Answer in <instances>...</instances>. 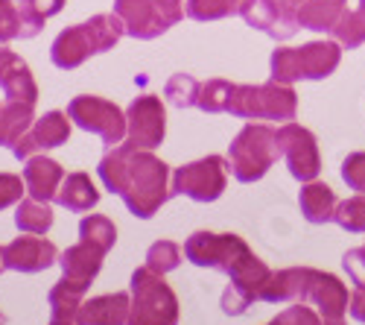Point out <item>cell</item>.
Returning <instances> with one entry per match:
<instances>
[{
	"label": "cell",
	"mask_w": 365,
	"mask_h": 325,
	"mask_svg": "<svg viewBox=\"0 0 365 325\" xmlns=\"http://www.w3.org/2000/svg\"><path fill=\"white\" fill-rule=\"evenodd\" d=\"M97 173L103 185L123 199L126 209L140 220L155 217L173 196L170 167L158 156H152V150H126L120 144L100 159Z\"/></svg>",
	"instance_id": "6da1fadb"
},
{
	"label": "cell",
	"mask_w": 365,
	"mask_h": 325,
	"mask_svg": "<svg viewBox=\"0 0 365 325\" xmlns=\"http://www.w3.org/2000/svg\"><path fill=\"white\" fill-rule=\"evenodd\" d=\"M123 36H126V24L120 21V15H114V12L111 15H94L85 24L62 29L50 47V59H53L56 68L76 71L79 65H85V59L114 50Z\"/></svg>",
	"instance_id": "7a4b0ae2"
},
{
	"label": "cell",
	"mask_w": 365,
	"mask_h": 325,
	"mask_svg": "<svg viewBox=\"0 0 365 325\" xmlns=\"http://www.w3.org/2000/svg\"><path fill=\"white\" fill-rule=\"evenodd\" d=\"M281 159L278 132L263 124H246L228 146V167L242 185L260 182L269 167Z\"/></svg>",
	"instance_id": "3957f363"
},
{
	"label": "cell",
	"mask_w": 365,
	"mask_h": 325,
	"mask_svg": "<svg viewBox=\"0 0 365 325\" xmlns=\"http://www.w3.org/2000/svg\"><path fill=\"white\" fill-rule=\"evenodd\" d=\"M342 62L339 41H310L304 47H278L272 53V79L292 85L298 79H324Z\"/></svg>",
	"instance_id": "277c9868"
},
{
	"label": "cell",
	"mask_w": 365,
	"mask_h": 325,
	"mask_svg": "<svg viewBox=\"0 0 365 325\" xmlns=\"http://www.w3.org/2000/svg\"><path fill=\"white\" fill-rule=\"evenodd\" d=\"M228 111L240 121H281L289 124L298 114V94L289 85L263 82V85H234Z\"/></svg>",
	"instance_id": "5b68a950"
},
{
	"label": "cell",
	"mask_w": 365,
	"mask_h": 325,
	"mask_svg": "<svg viewBox=\"0 0 365 325\" xmlns=\"http://www.w3.org/2000/svg\"><path fill=\"white\" fill-rule=\"evenodd\" d=\"M185 258L196 267L220 270L228 279L242 273L249 264L257 261V255L249 249V244L240 234H214V231H193L185 244Z\"/></svg>",
	"instance_id": "8992f818"
},
{
	"label": "cell",
	"mask_w": 365,
	"mask_h": 325,
	"mask_svg": "<svg viewBox=\"0 0 365 325\" xmlns=\"http://www.w3.org/2000/svg\"><path fill=\"white\" fill-rule=\"evenodd\" d=\"M129 325H178V299L161 273L146 264L132 273V311Z\"/></svg>",
	"instance_id": "52a82bcc"
},
{
	"label": "cell",
	"mask_w": 365,
	"mask_h": 325,
	"mask_svg": "<svg viewBox=\"0 0 365 325\" xmlns=\"http://www.w3.org/2000/svg\"><path fill=\"white\" fill-rule=\"evenodd\" d=\"M185 4L187 0H114V15L126 24V36L152 41L187 15Z\"/></svg>",
	"instance_id": "ba28073f"
},
{
	"label": "cell",
	"mask_w": 365,
	"mask_h": 325,
	"mask_svg": "<svg viewBox=\"0 0 365 325\" xmlns=\"http://www.w3.org/2000/svg\"><path fill=\"white\" fill-rule=\"evenodd\" d=\"M228 170L231 167L222 156H207L181 164L170 179V191L173 196H187L193 202H217L228 185Z\"/></svg>",
	"instance_id": "9c48e42d"
},
{
	"label": "cell",
	"mask_w": 365,
	"mask_h": 325,
	"mask_svg": "<svg viewBox=\"0 0 365 325\" xmlns=\"http://www.w3.org/2000/svg\"><path fill=\"white\" fill-rule=\"evenodd\" d=\"M68 114H71V121L79 129L100 135L106 146H114V144H123L126 141L129 117H126V111L120 109L117 103H111L106 97H94V94L73 97L68 103Z\"/></svg>",
	"instance_id": "30bf717a"
},
{
	"label": "cell",
	"mask_w": 365,
	"mask_h": 325,
	"mask_svg": "<svg viewBox=\"0 0 365 325\" xmlns=\"http://www.w3.org/2000/svg\"><path fill=\"white\" fill-rule=\"evenodd\" d=\"M129 129H126V150H155L164 144L167 135V111L161 97L155 94H140L126 109Z\"/></svg>",
	"instance_id": "8fae6325"
},
{
	"label": "cell",
	"mask_w": 365,
	"mask_h": 325,
	"mask_svg": "<svg viewBox=\"0 0 365 325\" xmlns=\"http://www.w3.org/2000/svg\"><path fill=\"white\" fill-rule=\"evenodd\" d=\"M278 146L281 156L287 159V167L292 173V179L298 182H313L319 170H322V156H319V144L310 129H304L301 124H284L278 129Z\"/></svg>",
	"instance_id": "7c38bea8"
},
{
	"label": "cell",
	"mask_w": 365,
	"mask_h": 325,
	"mask_svg": "<svg viewBox=\"0 0 365 325\" xmlns=\"http://www.w3.org/2000/svg\"><path fill=\"white\" fill-rule=\"evenodd\" d=\"M295 4L298 0H242L237 15H242V21L266 33L269 39L287 41L298 33Z\"/></svg>",
	"instance_id": "4fadbf2b"
},
{
	"label": "cell",
	"mask_w": 365,
	"mask_h": 325,
	"mask_svg": "<svg viewBox=\"0 0 365 325\" xmlns=\"http://www.w3.org/2000/svg\"><path fill=\"white\" fill-rule=\"evenodd\" d=\"M68 138H71V114L68 111H47L44 117H38V121L29 126V132H24L15 141L12 153H15V159L26 161L36 153L56 150V146L68 144Z\"/></svg>",
	"instance_id": "5bb4252c"
},
{
	"label": "cell",
	"mask_w": 365,
	"mask_h": 325,
	"mask_svg": "<svg viewBox=\"0 0 365 325\" xmlns=\"http://www.w3.org/2000/svg\"><path fill=\"white\" fill-rule=\"evenodd\" d=\"M272 279V270L266 267V264L257 258L255 264H249L242 273H237L231 279V284L225 287L222 293V311L228 316H240V314H246L252 302L260 299V293L266 287V281Z\"/></svg>",
	"instance_id": "9a60e30c"
},
{
	"label": "cell",
	"mask_w": 365,
	"mask_h": 325,
	"mask_svg": "<svg viewBox=\"0 0 365 325\" xmlns=\"http://www.w3.org/2000/svg\"><path fill=\"white\" fill-rule=\"evenodd\" d=\"M4 261L6 270L15 273H41L58 264V249L50 241H44L41 234H29V238H15L4 246Z\"/></svg>",
	"instance_id": "2e32d148"
},
{
	"label": "cell",
	"mask_w": 365,
	"mask_h": 325,
	"mask_svg": "<svg viewBox=\"0 0 365 325\" xmlns=\"http://www.w3.org/2000/svg\"><path fill=\"white\" fill-rule=\"evenodd\" d=\"M0 91L6 94V100H18V103L36 106L38 100V85H36L33 71L6 44H0Z\"/></svg>",
	"instance_id": "e0dca14e"
},
{
	"label": "cell",
	"mask_w": 365,
	"mask_h": 325,
	"mask_svg": "<svg viewBox=\"0 0 365 325\" xmlns=\"http://www.w3.org/2000/svg\"><path fill=\"white\" fill-rule=\"evenodd\" d=\"M319 270L310 267H289L281 273H272V279L266 281L263 293H260V302H310V293L316 284Z\"/></svg>",
	"instance_id": "ac0fdd59"
},
{
	"label": "cell",
	"mask_w": 365,
	"mask_h": 325,
	"mask_svg": "<svg viewBox=\"0 0 365 325\" xmlns=\"http://www.w3.org/2000/svg\"><path fill=\"white\" fill-rule=\"evenodd\" d=\"M91 284L79 281V279H71V276H62L53 290H50V322L47 325H79V308L85 302V293H88Z\"/></svg>",
	"instance_id": "d6986e66"
},
{
	"label": "cell",
	"mask_w": 365,
	"mask_h": 325,
	"mask_svg": "<svg viewBox=\"0 0 365 325\" xmlns=\"http://www.w3.org/2000/svg\"><path fill=\"white\" fill-rule=\"evenodd\" d=\"M65 167L47 159V156H33L26 159V167H24V182H26V194L38 199V202H50L56 199L58 188L65 182Z\"/></svg>",
	"instance_id": "ffe728a7"
},
{
	"label": "cell",
	"mask_w": 365,
	"mask_h": 325,
	"mask_svg": "<svg viewBox=\"0 0 365 325\" xmlns=\"http://www.w3.org/2000/svg\"><path fill=\"white\" fill-rule=\"evenodd\" d=\"M132 293H106L85 299L79 308V325H129Z\"/></svg>",
	"instance_id": "44dd1931"
},
{
	"label": "cell",
	"mask_w": 365,
	"mask_h": 325,
	"mask_svg": "<svg viewBox=\"0 0 365 325\" xmlns=\"http://www.w3.org/2000/svg\"><path fill=\"white\" fill-rule=\"evenodd\" d=\"M106 255L108 252H103L100 246L88 244V241H79V244L68 246L62 255H58V267H62V276H71V279H79V281L91 284L100 276Z\"/></svg>",
	"instance_id": "7402d4cb"
},
{
	"label": "cell",
	"mask_w": 365,
	"mask_h": 325,
	"mask_svg": "<svg viewBox=\"0 0 365 325\" xmlns=\"http://www.w3.org/2000/svg\"><path fill=\"white\" fill-rule=\"evenodd\" d=\"M310 302L319 308L322 319H330V322L342 319L345 311L351 308L345 284H342L336 276H330V273H319V276H316V284H313V293H310Z\"/></svg>",
	"instance_id": "603a6c76"
},
{
	"label": "cell",
	"mask_w": 365,
	"mask_h": 325,
	"mask_svg": "<svg viewBox=\"0 0 365 325\" xmlns=\"http://www.w3.org/2000/svg\"><path fill=\"white\" fill-rule=\"evenodd\" d=\"M298 205H301V214L307 223L313 226H322V223H330L333 214H336V194H333V188H327L324 182H304L301 194H298Z\"/></svg>",
	"instance_id": "cb8c5ba5"
},
{
	"label": "cell",
	"mask_w": 365,
	"mask_h": 325,
	"mask_svg": "<svg viewBox=\"0 0 365 325\" xmlns=\"http://www.w3.org/2000/svg\"><path fill=\"white\" fill-rule=\"evenodd\" d=\"M56 202L62 205V209L73 211V214H85L91 209H97L100 191H97L94 182H91L88 173H68L62 188H58V194H56Z\"/></svg>",
	"instance_id": "d4e9b609"
},
{
	"label": "cell",
	"mask_w": 365,
	"mask_h": 325,
	"mask_svg": "<svg viewBox=\"0 0 365 325\" xmlns=\"http://www.w3.org/2000/svg\"><path fill=\"white\" fill-rule=\"evenodd\" d=\"M345 12V4L339 0H298L295 18L301 29H313V33H330L339 24Z\"/></svg>",
	"instance_id": "484cf974"
},
{
	"label": "cell",
	"mask_w": 365,
	"mask_h": 325,
	"mask_svg": "<svg viewBox=\"0 0 365 325\" xmlns=\"http://www.w3.org/2000/svg\"><path fill=\"white\" fill-rule=\"evenodd\" d=\"M36 124V106L33 103H18L6 100L0 103V146H15V141L29 132V126Z\"/></svg>",
	"instance_id": "4316f807"
},
{
	"label": "cell",
	"mask_w": 365,
	"mask_h": 325,
	"mask_svg": "<svg viewBox=\"0 0 365 325\" xmlns=\"http://www.w3.org/2000/svg\"><path fill=\"white\" fill-rule=\"evenodd\" d=\"M65 4L68 0H15V6L24 15V39H36L44 29L47 18L58 15L65 9Z\"/></svg>",
	"instance_id": "83f0119b"
},
{
	"label": "cell",
	"mask_w": 365,
	"mask_h": 325,
	"mask_svg": "<svg viewBox=\"0 0 365 325\" xmlns=\"http://www.w3.org/2000/svg\"><path fill=\"white\" fill-rule=\"evenodd\" d=\"M15 226L24 234H47L53 226V209L50 202H38V199H21L15 209Z\"/></svg>",
	"instance_id": "f1b7e54d"
},
{
	"label": "cell",
	"mask_w": 365,
	"mask_h": 325,
	"mask_svg": "<svg viewBox=\"0 0 365 325\" xmlns=\"http://www.w3.org/2000/svg\"><path fill=\"white\" fill-rule=\"evenodd\" d=\"M330 36L348 50H356L365 41V0H359V6L354 12H348V9L342 12L339 24L330 29Z\"/></svg>",
	"instance_id": "f546056e"
},
{
	"label": "cell",
	"mask_w": 365,
	"mask_h": 325,
	"mask_svg": "<svg viewBox=\"0 0 365 325\" xmlns=\"http://www.w3.org/2000/svg\"><path fill=\"white\" fill-rule=\"evenodd\" d=\"M79 241H88L100 246L103 252H111L117 244V229L106 214H88L79 223Z\"/></svg>",
	"instance_id": "4dcf8cb0"
},
{
	"label": "cell",
	"mask_w": 365,
	"mask_h": 325,
	"mask_svg": "<svg viewBox=\"0 0 365 325\" xmlns=\"http://www.w3.org/2000/svg\"><path fill=\"white\" fill-rule=\"evenodd\" d=\"M199 91H202V82L190 74H173L164 85V97L175 109H193L199 103Z\"/></svg>",
	"instance_id": "1f68e13d"
},
{
	"label": "cell",
	"mask_w": 365,
	"mask_h": 325,
	"mask_svg": "<svg viewBox=\"0 0 365 325\" xmlns=\"http://www.w3.org/2000/svg\"><path fill=\"white\" fill-rule=\"evenodd\" d=\"M231 94H234V82L228 79H207L202 82V91H199V109L207 111V114H222L228 111V103H231Z\"/></svg>",
	"instance_id": "d6a6232c"
},
{
	"label": "cell",
	"mask_w": 365,
	"mask_h": 325,
	"mask_svg": "<svg viewBox=\"0 0 365 325\" xmlns=\"http://www.w3.org/2000/svg\"><path fill=\"white\" fill-rule=\"evenodd\" d=\"M181 246L178 244H173V241H155L149 249H146V267L152 270V273H161V276H167V273H173L178 264H181Z\"/></svg>",
	"instance_id": "836d02e7"
},
{
	"label": "cell",
	"mask_w": 365,
	"mask_h": 325,
	"mask_svg": "<svg viewBox=\"0 0 365 325\" xmlns=\"http://www.w3.org/2000/svg\"><path fill=\"white\" fill-rule=\"evenodd\" d=\"M185 9H187V18L193 21H222L240 12V4L237 0H187Z\"/></svg>",
	"instance_id": "e575fe53"
},
{
	"label": "cell",
	"mask_w": 365,
	"mask_h": 325,
	"mask_svg": "<svg viewBox=\"0 0 365 325\" xmlns=\"http://www.w3.org/2000/svg\"><path fill=\"white\" fill-rule=\"evenodd\" d=\"M333 223H339L345 231H354V234L365 231V194L339 202L336 214H333Z\"/></svg>",
	"instance_id": "d590c367"
},
{
	"label": "cell",
	"mask_w": 365,
	"mask_h": 325,
	"mask_svg": "<svg viewBox=\"0 0 365 325\" xmlns=\"http://www.w3.org/2000/svg\"><path fill=\"white\" fill-rule=\"evenodd\" d=\"M24 39V15L15 0H0V44Z\"/></svg>",
	"instance_id": "8d00e7d4"
},
{
	"label": "cell",
	"mask_w": 365,
	"mask_h": 325,
	"mask_svg": "<svg viewBox=\"0 0 365 325\" xmlns=\"http://www.w3.org/2000/svg\"><path fill=\"white\" fill-rule=\"evenodd\" d=\"M266 325H324V319H322V314H316L304 302H292V308L281 311L275 319L266 322Z\"/></svg>",
	"instance_id": "74e56055"
},
{
	"label": "cell",
	"mask_w": 365,
	"mask_h": 325,
	"mask_svg": "<svg viewBox=\"0 0 365 325\" xmlns=\"http://www.w3.org/2000/svg\"><path fill=\"white\" fill-rule=\"evenodd\" d=\"M342 179L351 191L365 194V153H351L342 161Z\"/></svg>",
	"instance_id": "f35d334b"
},
{
	"label": "cell",
	"mask_w": 365,
	"mask_h": 325,
	"mask_svg": "<svg viewBox=\"0 0 365 325\" xmlns=\"http://www.w3.org/2000/svg\"><path fill=\"white\" fill-rule=\"evenodd\" d=\"M24 191H26V182L21 179V176L0 173V211L9 209V205H15V202H21Z\"/></svg>",
	"instance_id": "ab89813d"
},
{
	"label": "cell",
	"mask_w": 365,
	"mask_h": 325,
	"mask_svg": "<svg viewBox=\"0 0 365 325\" xmlns=\"http://www.w3.org/2000/svg\"><path fill=\"white\" fill-rule=\"evenodd\" d=\"M342 264H345L351 281H354L356 287H365V249H351V252H345Z\"/></svg>",
	"instance_id": "60d3db41"
},
{
	"label": "cell",
	"mask_w": 365,
	"mask_h": 325,
	"mask_svg": "<svg viewBox=\"0 0 365 325\" xmlns=\"http://www.w3.org/2000/svg\"><path fill=\"white\" fill-rule=\"evenodd\" d=\"M351 316L354 319H359V322H365V287H359L354 296H351Z\"/></svg>",
	"instance_id": "b9f144b4"
},
{
	"label": "cell",
	"mask_w": 365,
	"mask_h": 325,
	"mask_svg": "<svg viewBox=\"0 0 365 325\" xmlns=\"http://www.w3.org/2000/svg\"><path fill=\"white\" fill-rule=\"evenodd\" d=\"M6 270V261H4V246H0V273Z\"/></svg>",
	"instance_id": "7bdbcfd3"
},
{
	"label": "cell",
	"mask_w": 365,
	"mask_h": 325,
	"mask_svg": "<svg viewBox=\"0 0 365 325\" xmlns=\"http://www.w3.org/2000/svg\"><path fill=\"white\" fill-rule=\"evenodd\" d=\"M324 325H345V319H336V322H330V319H324Z\"/></svg>",
	"instance_id": "ee69618b"
},
{
	"label": "cell",
	"mask_w": 365,
	"mask_h": 325,
	"mask_svg": "<svg viewBox=\"0 0 365 325\" xmlns=\"http://www.w3.org/2000/svg\"><path fill=\"white\" fill-rule=\"evenodd\" d=\"M0 322H6V316H4V314H0Z\"/></svg>",
	"instance_id": "f6af8a7d"
},
{
	"label": "cell",
	"mask_w": 365,
	"mask_h": 325,
	"mask_svg": "<svg viewBox=\"0 0 365 325\" xmlns=\"http://www.w3.org/2000/svg\"><path fill=\"white\" fill-rule=\"evenodd\" d=\"M339 4H345V0H339Z\"/></svg>",
	"instance_id": "bcb514c9"
},
{
	"label": "cell",
	"mask_w": 365,
	"mask_h": 325,
	"mask_svg": "<svg viewBox=\"0 0 365 325\" xmlns=\"http://www.w3.org/2000/svg\"><path fill=\"white\" fill-rule=\"evenodd\" d=\"M237 4H242V0H237Z\"/></svg>",
	"instance_id": "7dc6e473"
},
{
	"label": "cell",
	"mask_w": 365,
	"mask_h": 325,
	"mask_svg": "<svg viewBox=\"0 0 365 325\" xmlns=\"http://www.w3.org/2000/svg\"><path fill=\"white\" fill-rule=\"evenodd\" d=\"M362 249H365V246H362Z\"/></svg>",
	"instance_id": "c3c4849f"
}]
</instances>
